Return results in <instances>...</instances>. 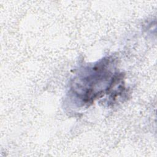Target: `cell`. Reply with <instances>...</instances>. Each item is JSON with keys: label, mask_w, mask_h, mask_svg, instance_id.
<instances>
[{"label": "cell", "mask_w": 157, "mask_h": 157, "mask_svg": "<svg viewBox=\"0 0 157 157\" xmlns=\"http://www.w3.org/2000/svg\"><path fill=\"white\" fill-rule=\"evenodd\" d=\"M109 66V60L104 59L99 62L89 70V74L79 78V83H75V84L78 85L83 84L84 88L78 90L80 91L76 93V94H80L84 91V93L81 95L80 99L85 103L90 102L97 99L99 96L102 95L98 88H100L101 83H104L110 78L111 72L108 69Z\"/></svg>", "instance_id": "1"}]
</instances>
